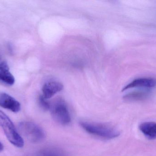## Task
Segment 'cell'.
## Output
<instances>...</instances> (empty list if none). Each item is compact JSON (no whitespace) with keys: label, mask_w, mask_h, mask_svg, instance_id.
Instances as JSON below:
<instances>
[{"label":"cell","mask_w":156,"mask_h":156,"mask_svg":"<svg viewBox=\"0 0 156 156\" xmlns=\"http://www.w3.org/2000/svg\"><path fill=\"white\" fill-rule=\"evenodd\" d=\"M80 125L87 132L104 139H114L119 136L120 134L117 129L106 124L81 122Z\"/></svg>","instance_id":"obj_1"},{"label":"cell","mask_w":156,"mask_h":156,"mask_svg":"<svg viewBox=\"0 0 156 156\" xmlns=\"http://www.w3.org/2000/svg\"><path fill=\"white\" fill-rule=\"evenodd\" d=\"M0 126L7 139L13 145L18 148L24 146V140L17 132L11 119L0 110Z\"/></svg>","instance_id":"obj_2"},{"label":"cell","mask_w":156,"mask_h":156,"mask_svg":"<svg viewBox=\"0 0 156 156\" xmlns=\"http://www.w3.org/2000/svg\"><path fill=\"white\" fill-rule=\"evenodd\" d=\"M150 93L148 91H139L133 92L125 95L123 97L124 100L128 101L143 100L148 98Z\"/></svg>","instance_id":"obj_11"},{"label":"cell","mask_w":156,"mask_h":156,"mask_svg":"<svg viewBox=\"0 0 156 156\" xmlns=\"http://www.w3.org/2000/svg\"><path fill=\"white\" fill-rule=\"evenodd\" d=\"M15 79L13 75L10 71V68L6 62L0 63V82L7 85L12 86L15 83Z\"/></svg>","instance_id":"obj_7"},{"label":"cell","mask_w":156,"mask_h":156,"mask_svg":"<svg viewBox=\"0 0 156 156\" xmlns=\"http://www.w3.org/2000/svg\"><path fill=\"white\" fill-rule=\"evenodd\" d=\"M140 131L149 140L156 139V123L154 122H145L140 125Z\"/></svg>","instance_id":"obj_9"},{"label":"cell","mask_w":156,"mask_h":156,"mask_svg":"<svg viewBox=\"0 0 156 156\" xmlns=\"http://www.w3.org/2000/svg\"><path fill=\"white\" fill-rule=\"evenodd\" d=\"M51 115L54 120L62 125H67L71 122V116L66 103L64 100L58 99L50 109Z\"/></svg>","instance_id":"obj_4"},{"label":"cell","mask_w":156,"mask_h":156,"mask_svg":"<svg viewBox=\"0 0 156 156\" xmlns=\"http://www.w3.org/2000/svg\"><path fill=\"white\" fill-rule=\"evenodd\" d=\"M39 103L41 108L44 111L50 110L51 104L47 100L43 95H41L39 98Z\"/></svg>","instance_id":"obj_12"},{"label":"cell","mask_w":156,"mask_h":156,"mask_svg":"<svg viewBox=\"0 0 156 156\" xmlns=\"http://www.w3.org/2000/svg\"><path fill=\"white\" fill-rule=\"evenodd\" d=\"M18 129L20 133L31 143H39L45 137L44 132L42 128L32 122H20Z\"/></svg>","instance_id":"obj_3"},{"label":"cell","mask_w":156,"mask_h":156,"mask_svg":"<svg viewBox=\"0 0 156 156\" xmlns=\"http://www.w3.org/2000/svg\"><path fill=\"white\" fill-rule=\"evenodd\" d=\"M156 87V80L153 78H140L136 79L127 84L123 89L122 91L134 88L151 89Z\"/></svg>","instance_id":"obj_6"},{"label":"cell","mask_w":156,"mask_h":156,"mask_svg":"<svg viewBox=\"0 0 156 156\" xmlns=\"http://www.w3.org/2000/svg\"><path fill=\"white\" fill-rule=\"evenodd\" d=\"M0 107L14 113L18 112L21 109V104L18 101L5 93H0Z\"/></svg>","instance_id":"obj_5"},{"label":"cell","mask_w":156,"mask_h":156,"mask_svg":"<svg viewBox=\"0 0 156 156\" xmlns=\"http://www.w3.org/2000/svg\"><path fill=\"white\" fill-rule=\"evenodd\" d=\"M64 86L61 83L57 82H50L45 83L42 89L43 96L46 99H50L56 93L62 90Z\"/></svg>","instance_id":"obj_8"},{"label":"cell","mask_w":156,"mask_h":156,"mask_svg":"<svg viewBox=\"0 0 156 156\" xmlns=\"http://www.w3.org/2000/svg\"><path fill=\"white\" fill-rule=\"evenodd\" d=\"M4 149V146L0 142V152L3 151Z\"/></svg>","instance_id":"obj_13"},{"label":"cell","mask_w":156,"mask_h":156,"mask_svg":"<svg viewBox=\"0 0 156 156\" xmlns=\"http://www.w3.org/2000/svg\"><path fill=\"white\" fill-rule=\"evenodd\" d=\"M36 156H66V155L62 149L48 147L40 150Z\"/></svg>","instance_id":"obj_10"}]
</instances>
